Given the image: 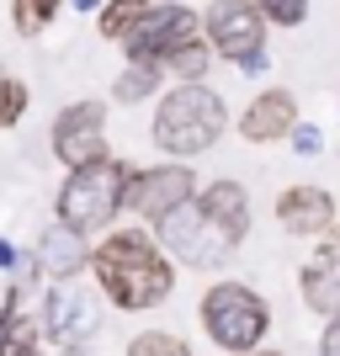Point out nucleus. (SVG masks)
Wrapping results in <instances>:
<instances>
[{
  "label": "nucleus",
  "mask_w": 340,
  "mask_h": 356,
  "mask_svg": "<svg viewBox=\"0 0 340 356\" xmlns=\"http://www.w3.org/2000/svg\"><path fill=\"white\" fill-rule=\"evenodd\" d=\"M261 11H266V22H277V27H303L309 22V0H255Z\"/></svg>",
  "instance_id": "nucleus-23"
},
{
  "label": "nucleus",
  "mask_w": 340,
  "mask_h": 356,
  "mask_svg": "<svg viewBox=\"0 0 340 356\" xmlns=\"http://www.w3.org/2000/svg\"><path fill=\"white\" fill-rule=\"evenodd\" d=\"M43 335L48 346H90V335L102 330V298L86 293L80 287V277H70V282H54L43 298Z\"/></svg>",
  "instance_id": "nucleus-7"
},
{
  "label": "nucleus",
  "mask_w": 340,
  "mask_h": 356,
  "mask_svg": "<svg viewBox=\"0 0 340 356\" xmlns=\"http://www.w3.org/2000/svg\"><path fill=\"white\" fill-rule=\"evenodd\" d=\"M16 255H22V250H16L11 239H0V271H11V266H16Z\"/></svg>",
  "instance_id": "nucleus-27"
},
{
  "label": "nucleus",
  "mask_w": 340,
  "mask_h": 356,
  "mask_svg": "<svg viewBox=\"0 0 340 356\" xmlns=\"http://www.w3.org/2000/svg\"><path fill=\"white\" fill-rule=\"evenodd\" d=\"M128 356H192V346L170 330H144V335L128 341Z\"/></svg>",
  "instance_id": "nucleus-22"
},
{
  "label": "nucleus",
  "mask_w": 340,
  "mask_h": 356,
  "mask_svg": "<svg viewBox=\"0 0 340 356\" xmlns=\"http://www.w3.org/2000/svg\"><path fill=\"white\" fill-rule=\"evenodd\" d=\"M266 11L255 6V0H213L202 16V32L207 43H213V54L229 64L250 59V54H261L266 48Z\"/></svg>",
  "instance_id": "nucleus-8"
},
{
  "label": "nucleus",
  "mask_w": 340,
  "mask_h": 356,
  "mask_svg": "<svg viewBox=\"0 0 340 356\" xmlns=\"http://www.w3.org/2000/svg\"><path fill=\"white\" fill-rule=\"evenodd\" d=\"M197 314H202L207 341L218 346V351H229V356L255 351L271 330V303L255 293L250 282H213L202 293V309Z\"/></svg>",
  "instance_id": "nucleus-4"
},
{
  "label": "nucleus",
  "mask_w": 340,
  "mask_h": 356,
  "mask_svg": "<svg viewBox=\"0 0 340 356\" xmlns=\"http://www.w3.org/2000/svg\"><path fill=\"white\" fill-rule=\"evenodd\" d=\"M192 197H197V170L186 160H165V165H149V170H138V176H133L128 213L154 229V223H165L181 202H192Z\"/></svg>",
  "instance_id": "nucleus-9"
},
{
  "label": "nucleus",
  "mask_w": 340,
  "mask_h": 356,
  "mask_svg": "<svg viewBox=\"0 0 340 356\" xmlns=\"http://www.w3.org/2000/svg\"><path fill=\"white\" fill-rule=\"evenodd\" d=\"M160 90H165V70L160 64L128 59V70L112 80V102L118 106H138V102H149V96H160Z\"/></svg>",
  "instance_id": "nucleus-17"
},
{
  "label": "nucleus",
  "mask_w": 340,
  "mask_h": 356,
  "mask_svg": "<svg viewBox=\"0 0 340 356\" xmlns=\"http://www.w3.org/2000/svg\"><path fill=\"white\" fill-rule=\"evenodd\" d=\"M197 32H202V16H197L192 6H181V0H154V11L122 38V48H128V59L160 64V70H165L170 54H176L181 43H192Z\"/></svg>",
  "instance_id": "nucleus-6"
},
{
  "label": "nucleus",
  "mask_w": 340,
  "mask_h": 356,
  "mask_svg": "<svg viewBox=\"0 0 340 356\" xmlns=\"http://www.w3.org/2000/svg\"><path fill=\"white\" fill-rule=\"evenodd\" d=\"M70 6H74V11H90V16H96V11L106 6V0H70Z\"/></svg>",
  "instance_id": "nucleus-28"
},
{
  "label": "nucleus",
  "mask_w": 340,
  "mask_h": 356,
  "mask_svg": "<svg viewBox=\"0 0 340 356\" xmlns=\"http://www.w3.org/2000/svg\"><path fill=\"white\" fill-rule=\"evenodd\" d=\"M229 128V106L207 80H176L170 90H160L154 102V144L170 160H197L223 138Z\"/></svg>",
  "instance_id": "nucleus-2"
},
{
  "label": "nucleus",
  "mask_w": 340,
  "mask_h": 356,
  "mask_svg": "<svg viewBox=\"0 0 340 356\" xmlns=\"http://www.w3.org/2000/svg\"><path fill=\"white\" fill-rule=\"evenodd\" d=\"M298 128V96L293 90H255L250 106L239 112V138L245 144H277Z\"/></svg>",
  "instance_id": "nucleus-13"
},
{
  "label": "nucleus",
  "mask_w": 340,
  "mask_h": 356,
  "mask_svg": "<svg viewBox=\"0 0 340 356\" xmlns=\"http://www.w3.org/2000/svg\"><path fill=\"white\" fill-rule=\"evenodd\" d=\"M319 356H340V314L325 319V335H319Z\"/></svg>",
  "instance_id": "nucleus-25"
},
{
  "label": "nucleus",
  "mask_w": 340,
  "mask_h": 356,
  "mask_svg": "<svg viewBox=\"0 0 340 356\" xmlns=\"http://www.w3.org/2000/svg\"><path fill=\"white\" fill-rule=\"evenodd\" d=\"M59 356H86V346H64V351Z\"/></svg>",
  "instance_id": "nucleus-29"
},
{
  "label": "nucleus",
  "mask_w": 340,
  "mask_h": 356,
  "mask_svg": "<svg viewBox=\"0 0 340 356\" xmlns=\"http://www.w3.org/2000/svg\"><path fill=\"white\" fill-rule=\"evenodd\" d=\"M277 223L298 239H319L340 223V213H335V197H330L325 186L298 181V186H287V192L277 197Z\"/></svg>",
  "instance_id": "nucleus-11"
},
{
  "label": "nucleus",
  "mask_w": 340,
  "mask_h": 356,
  "mask_svg": "<svg viewBox=\"0 0 340 356\" xmlns=\"http://www.w3.org/2000/svg\"><path fill=\"white\" fill-rule=\"evenodd\" d=\"M234 70H239V74H266V70H271V54L261 48V54H250V59H239Z\"/></svg>",
  "instance_id": "nucleus-26"
},
{
  "label": "nucleus",
  "mask_w": 340,
  "mask_h": 356,
  "mask_svg": "<svg viewBox=\"0 0 340 356\" xmlns=\"http://www.w3.org/2000/svg\"><path fill=\"white\" fill-rule=\"evenodd\" d=\"M48 144H54V154L64 160V170L112 154V149H106V106L102 102H70L59 118H54V128H48Z\"/></svg>",
  "instance_id": "nucleus-10"
},
{
  "label": "nucleus",
  "mask_w": 340,
  "mask_h": 356,
  "mask_svg": "<svg viewBox=\"0 0 340 356\" xmlns=\"http://www.w3.org/2000/svg\"><path fill=\"white\" fill-rule=\"evenodd\" d=\"M149 11H154V0H106L102 11H96V32H102L106 43H122Z\"/></svg>",
  "instance_id": "nucleus-18"
},
{
  "label": "nucleus",
  "mask_w": 340,
  "mask_h": 356,
  "mask_svg": "<svg viewBox=\"0 0 340 356\" xmlns=\"http://www.w3.org/2000/svg\"><path fill=\"white\" fill-rule=\"evenodd\" d=\"M197 202H202L213 218L223 223V229H234L239 239L250 234V192L239 186V181H207V186H197Z\"/></svg>",
  "instance_id": "nucleus-16"
},
{
  "label": "nucleus",
  "mask_w": 340,
  "mask_h": 356,
  "mask_svg": "<svg viewBox=\"0 0 340 356\" xmlns=\"http://www.w3.org/2000/svg\"><path fill=\"white\" fill-rule=\"evenodd\" d=\"M27 102H32L27 86H22L6 64H0V128H16V122L27 118Z\"/></svg>",
  "instance_id": "nucleus-21"
},
{
  "label": "nucleus",
  "mask_w": 340,
  "mask_h": 356,
  "mask_svg": "<svg viewBox=\"0 0 340 356\" xmlns=\"http://www.w3.org/2000/svg\"><path fill=\"white\" fill-rule=\"evenodd\" d=\"M133 176L138 165L118 160V154H102V160L90 165H74L70 176H64L59 197H54V213L74 229H86V234H106L112 218L128 208V192H133Z\"/></svg>",
  "instance_id": "nucleus-3"
},
{
  "label": "nucleus",
  "mask_w": 340,
  "mask_h": 356,
  "mask_svg": "<svg viewBox=\"0 0 340 356\" xmlns=\"http://www.w3.org/2000/svg\"><path fill=\"white\" fill-rule=\"evenodd\" d=\"M90 277L118 314H144L176 293V255L149 229H106L90 250Z\"/></svg>",
  "instance_id": "nucleus-1"
},
{
  "label": "nucleus",
  "mask_w": 340,
  "mask_h": 356,
  "mask_svg": "<svg viewBox=\"0 0 340 356\" xmlns=\"http://www.w3.org/2000/svg\"><path fill=\"white\" fill-rule=\"evenodd\" d=\"M64 6H70V0H11V22H16L22 38H38V32L54 27V16H59Z\"/></svg>",
  "instance_id": "nucleus-20"
},
{
  "label": "nucleus",
  "mask_w": 340,
  "mask_h": 356,
  "mask_svg": "<svg viewBox=\"0 0 340 356\" xmlns=\"http://www.w3.org/2000/svg\"><path fill=\"white\" fill-rule=\"evenodd\" d=\"M287 144H293V154H303V160H314V154L325 149V134H319V122H298L293 134H287Z\"/></svg>",
  "instance_id": "nucleus-24"
},
{
  "label": "nucleus",
  "mask_w": 340,
  "mask_h": 356,
  "mask_svg": "<svg viewBox=\"0 0 340 356\" xmlns=\"http://www.w3.org/2000/svg\"><path fill=\"white\" fill-rule=\"evenodd\" d=\"M90 234L86 229H74V223H64V218H54L38 234V261H43V277L48 282H70V277H86L90 271Z\"/></svg>",
  "instance_id": "nucleus-12"
},
{
  "label": "nucleus",
  "mask_w": 340,
  "mask_h": 356,
  "mask_svg": "<svg viewBox=\"0 0 340 356\" xmlns=\"http://www.w3.org/2000/svg\"><path fill=\"white\" fill-rule=\"evenodd\" d=\"M22 303L27 293L11 282L0 298V356H43V319H27Z\"/></svg>",
  "instance_id": "nucleus-15"
},
{
  "label": "nucleus",
  "mask_w": 340,
  "mask_h": 356,
  "mask_svg": "<svg viewBox=\"0 0 340 356\" xmlns=\"http://www.w3.org/2000/svg\"><path fill=\"white\" fill-rule=\"evenodd\" d=\"M213 43H207V32H197L192 43H181L176 54H170V64H165V74H176V80H207V70H213Z\"/></svg>",
  "instance_id": "nucleus-19"
},
{
  "label": "nucleus",
  "mask_w": 340,
  "mask_h": 356,
  "mask_svg": "<svg viewBox=\"0 0 340 356\" xmlns=\"http://www.w3.org/2000/svg\"><path fill=\"white\" fill-rule=\"evenodd\" d=\"M154 234H160V245L176 255L181 266H197V271L223 266V261H229V255L245 245V239H239L234 229H223V223L213 218V213H207L197 197H192V202H181V208L170 213L165 223H154Z\"/></svg>",
  "instance_id": "nucleus-5"
},
{
  "label": "nucleus",
  "mask_w": 340,
  "mask_h": 356,
  "mask_svg": "<svg viewBox=\"0 0 340 356\" xmlns=\"http://www.w3.org/2000/svg\"><path fill=\"white\" fill-rule=\"evenodd\" d=\"M298 287H303V303L314 314H340V223L330 234H319V250L303 271H298Z\"/></svg>",
  "instance_id": "nucleus-14"
}]
</instances>
